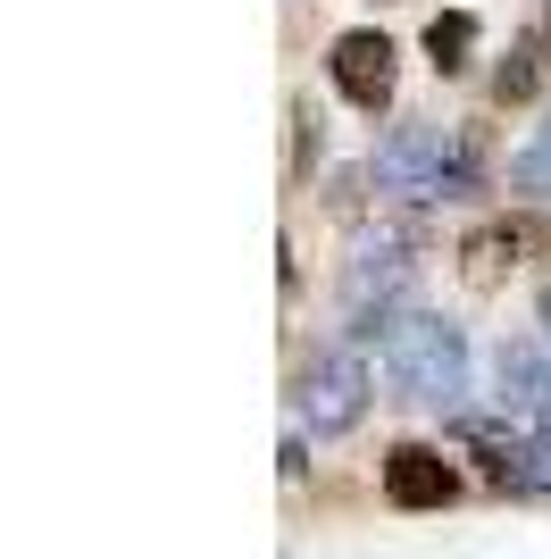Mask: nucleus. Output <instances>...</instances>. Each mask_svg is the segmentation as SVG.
<instances>
[{
	"label": "nucleus",
	"mask_w": 551,
	"mask_h": 559,
	"mask_svg": "<svg viewBox=\"0 0 551 559\" xmlns=\"http://www.w3.org/2000/svg\"><path fill=\"white\" fill-rule=\"evenodd\" d=\"M376 359H385V384H392L401 401L459 409V393H468V334H459L452 318H435V309L392 318L385 343H376Z\"/></svg>",
	"instance_id": "obj_1"
},
{
	"label": "nucleus",
	"mask_w": 551,
	"mask_h": 559,
	"mask_svg": "<svg viewBox=\"0 0 551 559\" xmlns=\"http://www.w3.org/2000/svg\"><path fill=\"white\" fill-rule=\"evenodd\" d=\"M410 293H418V259L401 234H367L360 251L343 259V276H335V301H343V326L360 343L392 326V318H410Z\"/></svg>",
	"instance_id": "obj_2"
},
{
	"label": "nucleus",
	"mask_w": 551,
	"mask_h": 559,
	"mask_svg": "<svg viewBox=\"0 0 551 559\" xmlns=\"http://www.w3.org/2000/svg\"><path fill=\"white\" fill-rule=\"evenodd\" d=\"M443 159H452V126L443 117H392V134L376 142V159H367V185L376 201H443Z\"/></svg>",
	"instance_id": "obj_3"
},
{
	"label": "nucleus",
	"mask_w": 551,
	"mask_h": 559,
	"mask_svg": "<svg viewBox=\"0 0 551 559\" xmlns=\"http://www.w3.org/2000/svg\"><path fill=\"white\" fill-rule=\"evenodd\" d=\"M293 418L309 426V435H351V426L367 418V359L360 350H318V359H301Z\"/></svg>",
	"instance_id": "obj_4"
},
{
	"label": "nucleus",
	"mask_w": 551,
	"mask_h": 559,
	"mask_svg": "<svg viewBox=\"0 0 551 559\" xmlns=\"http://www.w3.org/2000/svg\"><path fill=\"white\" fill-rule=\"evenodd\" d=\"M326 75H335V93L351 100V109H392V84H401V50H392V34H376V25H351V34H335V50H326Z\"/></svg>",
	"instance_id": "obj_5"
},
{
	"label": "nucleus",
	"mask_w": 551,
	"mask_h": 559,
	"mask_svg": "<svg viewBox=\"0 0 551 559\" xmlns=\"http://www.w3.org/2000/svg\"><path fill=\"white\" fill-rule=\"evenodd\" d=\"M385 501H392V510H410V518L452 510V501H459V467L443 460V443H392L385 451Z\"/></svg>",
	"instance_id": "obj_6"
},
{
	"label": "nucleus",
	"mask_w": 551,
	"mask_h": 559,
	"mask_svg": "<svg viewBox=\"0 0 551 559\" xmlns=\"http://www.w3.org/2000/svg\"><path fill=\"white\" fill-rule=\"evenodd\" d=\"M493 384H502L509 418H551V343H502L493 350Z\"/></svg>",
	"instance_id": "obj_7"
},
{
	"label": "nucleus",
	"mask_w": 551,
	"mask_h": 559,
	"mask_svg": "<svg viewBox=\"0 0 551 559\" xmlns=\"http://www.w3.org/2000/svg\"><path fill=\"white\" fill-rule=\"evenodd\" d=\"M527 259V242H518V217H493V226H468L459 234V276L477 284V293H493V284H509V267Z\"/></svg>",
	"instance_id": "obj_8"
},
{
	"label": "nucleus",
	"mask_w": 551,
	"mask_h": 559,
	"mask_svg": "<svg viewBox=\"0 0 551 559\" xmlns=\"http://www.w3.org/2000/svg\"><path fill=\"white\" fill-rule=\"evenodd\" d=\"M484 192H493V134H484V117H459L452 159H443V201H484Z\"/></svg>",
	"instance_id": "obj_9"
},
{
	"label": "nucleus",
	"mask_w": 551,
	"mask_h": 559,
	"mask_svg": "<svg viewBox=\"0 0 551 559\" xmlns=\"http://www.w3.org/2000/svg\"><path fill=\"white\" fill-rule=\"evenodd\" d=\"M535 93H543V43H535V34H518V43H509V59L493 68V100H502V109H527Z\"/></svg>",
	"instance_id": "obj_10"
},
{
	"label": "nucleus",
	"mask_w": 551,
	"mask_h": 559,
	"mask_svg": "<svg viewBox=\"0 0 551 559\" xmlns=\"http://www.w3.org/2000/svg\"><path fill=\"white\" fill-rule=\"evenodd\" d=\"M426 59H435V75H468V59H477V17H468V9L426 17Z\"/></svg>",
	"instance_id": "obj_11"
},
{
	"label": "nucleus",
	"mask_w": 551,
	"mask_h": 559,
	"mask_svg": "<svg viewBox=\"0 0 551 559\" xmlns=\"http://www.w3.org/2000/svg\"><path fill=\"white\" fill-rule=\"evenodd\" d=\"M509 192H527V201H551V117L518 142V159H509Z\"/></svg>",
	"instance_id": "obj_12"
},
{
	"label": "nucleus",
	"mask_w": 551,
	"mask_h": 559,
	"mask_svg": "<svg viewBox=\"0 0 551 559\" xmlns=\"http://www.w3.org/2000/svg\"><path fill=\"white\" fill-rule=\"evenodd\" d=\"M318 151H326V117H318V100H309V93H293V185L318 167Z\"/></svg>",
	"instance_id": "obj_13"
},
{
	"label": "nucleus",
	"mask_w": 551,
	"mask_h": 559,
	"mask_svg": "<svg viewBox=\"0 0 551 559\" xmlns=\"http://www.w3.org/2000/svg\"><path fill=\"white\" fill-rule=\"evenodd\" d=\"M527 492H551V418H535L527 435Z\"/></svg>",
	"instance_id": "obj_14"
},
{
	"label": "nucleus",
	"mask_w": 551,
	"mask_h": 559,
	"mask_svg": "<svg viewBox=\"0 0 551 559\" xmlns=\"http://www.w3.org/2000/svg\"><path fill=\"white\" fill-rule=\"evenodd\" d=\"M360 201H367V167H343L335 176V217H360Z\"/></svg>",
	"instance_id": "obj_15"
},
{
	"label": "nucleus",
	"mask_w": 551,
	"mask_h": 559,
	"mask_svg": "<svg viewBox=\"0 0 551 559\" xmlns=\"http://www.w3.org/2000/svg\"><path fill=\"white\" fill-rule=\"evenodd\" d=\"M535 326H543V343H551V284L535 293Z\"/></svg>",
	"instance_id": "obj_16"
},
{
	"label": "nucleus",
	"mask_w": 551,
	"mask_h": 559,
	"mask_svg": "<svg viewBox=\"0 0 551 559\" xmlns=\"http://www.w3.org/2000/svg\"><path fill=\"white\" fill-rule=\"evenodd\" d=\"M543 43H551V34H543Z\"/></svg>",
	"instance_id": "obj_17"
}]
</instances>
